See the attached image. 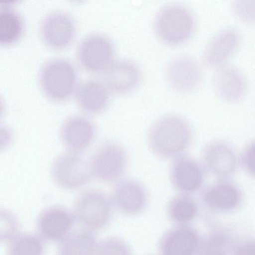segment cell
Returning a JSON list of instances; mask_svg holds the SVG:
<instances>
[{
  "label": "cell",
  "mask_w": 255,
  "mask_h": 255,
  "mask_svg": "<svg viewBox=\"0 0 255 255\" xmlns=\"http://www.w3.org/2000/svg\"><path fill=\"white\" fill-rule=\"evenodd\" d=\"M95 134L93 123L81 116H71L62 123L61 140L69 152L80 153L92 142Z\"/></svg>",
  "instance_id": "obj_13"
},
{
  "label": "cell",
  "mask_w": 255,
  "mask_h": 255,
  "mask_svg": "<svg viewBox=\"0 0 255 255\" xmlns=\"http://www.w3.org/2000/svg\"><path fill=\"white\" fill-rule=\"evenodd\" d=\"M114 48L105 35L94 33L84 38L79 43L77 57L81 66L90 72L105 70L112 62Z\"/></svg>",
  "instance_id": "obj_8"
},
{
  "label": "cell",
  "mask_w": 255,
  "mask_h": 255,
  "mask_svg": "<svg viewBox=\"0 0 255 255\" xmlns=\"http://www.w3.org/2000/svg\"><path fill=\"white\" fill-rule=\"evenodd\" d=\"M127 163L124 149L118 144L111 142L101 145L89 161L92 176L106 182L119 180L126 170Z\"/></svg>",
  "instance_id": "obj_6"
},
{
  "label": "cell",
  "mask_w": 255,
  "mask_h": 255,
  "mask_svg": "<svg viewBox=\"0 0 255 255\" xmlns=\"http://www.w3.org/2000/svg\"><path fill=\"white\" fill-rule=\"evenodd\" d=\"M23 22L15 12L8 9L0 10V44L14 43L21 36Z\"/></svg>",
  "instance_id": "obj_23"
},
{
  "label": "cell",
  "mask_w": 255,
  "mask_h": 255,
  "mask_svg": "<svg viewBox=\"0 0 255 255\" xmlns=\"http://www.w3.org/2000/svg\"><path fill=\"white\" fill-rule=\"evenodd\" d=\"M77 77L73 65L62 59L52 60L42 68L40 83L46 97L55 102L68 100L76 89Z\"/></svg>",
  "instance_id": "obj_3"
},
{
  "label": "cell",
  "mask_w": 255,
  "mask_h": 255,
  "mask_svg": "<svg viewBox=\"0 0 255 255\" xmlns=\"http://www.w3.org/2000/svg\"><path fill=\"white\" fill-rule=\"evenodd\" d=\"M255 142L248 143L242 150L238 158L239 164L250 176L255 175Z\"/></svg>",
  "instance_id": "obj_27"
},
{
  "label": "cell",
  "mask_w": 255,
  "mask_h": 255,
  "mask_svg": "<svg viewBox=\"0 0 255 255\" xmlns=\"http://www.w3.org/2000/svg\"><path fill=\"white\" fill-rule=\"evenodd\" d=\"M44 240L35 234L25 233L16 235L8 248V255H43Z\"/></svg>",
  "instance_id": "obj_22"
},
{
  "label": "cell",
  "mask_w": 255,
  "mask_h": 255,
  "mask_svg": "<svg viewBox=\"0 0 255 255\" xmlns=\"http://www.w3.org/2000/svg\"><path fill=\"white\" fill-rule=\"evenodd\" d=\"M201 162L205 171L218 179H229L239 165L234 148L222 139L212 140L205 146L201 153Z\"/></svg>",
  "instance_id": "obj_7"
},
{
  "label": "cell",
  "mask_w": 255,
  "mask_h": 255,
  "mask_svg": "<svg viewBox=\"0 0 255 255\" xmlns=\"http://www.w3.org/2000/svg\"><path fill=\"white\" fill-rule=\"evenodd\" d=\"M213 83L217 95L228 103L240 101L247 92L244 76L238 69L230 65L218 67L213 76Z\"/></svg>",
  "instance_id": "obj_15"
},
{
  "label": "cell",
  "mask_w": 255,
  "mask_h": 255,
  "mask_svg": "<svg viewBox=\"0 0 255 255\" xmlns=\"http://www.w3.org/2000/svg\"><path fill=\"white\" fill-rule=\"evenodd\" d=\"M197 243L198 239L193 231L188 229L178 230L165 242V255H192Z\"/></svg>",
  "instance_id": "obj_21"
},
{
  "label": "cell",
  "mask_w": 255,
  "mask_h": 255,
  "mask_svg": "<svg viewBox=\"0 0 255 255\" xmlns=\"http://www.w3.org/2000/svg\"><path fill=\"white\" fill-rule=\"evenodd\" d=\"M170 178L176 191L190 195L202 187L205 170L194 159L181 154L174 158L170 168Z\"/></svg>",
  "instance_id": "obj_9"
},
{
  "label": "cell",
  "mask_w": 255,
  "mask_h": 255,
  "mask_svg": "<svg viewBox=\"0 0 255 255\" xmlns=\"http://www.w3.org/2000/svg\"><path fill=\"white\" fill-rule=\"evenodd\" d=\"M192 138L189 123L182 117L174 114L157 120L150 127L147 136L152 152L163 159L182 154L190 145Z\"/></svg>",
  "instance_id": "obj_1"
},
{
  "label": "cell",
  "mask_w": 255,
  "mask_h": 255,
  "mask_svg": "<svg viewBox=\"0 0 255 255\" xmlns=\"http://www.w3.org/2000/svg\"><path fill=\"white\" fill-rule=\"evenodd\" d=\"M236 15L241 20L252 22L255 17V0H239L234 4Z\"/></svg>",
  "instance_id": "obj_28"
},
{
  "label": "cell",
  "mask_w": 255,
  "mask_h": 255,
  "mask_svg": "<svg viewBox=\"0 0 255 255\" xmlns=\"http://www.w3.org/2000/svg\"><path fill=\"white\" fill-rule=\"evenodd\" d=\"M76 98L78 106L83 111L90 114H97L107 108L109 94L104 84L96 80H89L79 85L76 91Z\"/></svg>",
  "instance_id": "obj_19"
},
{
  "label": "cell",
  "mask_w": 255,
  "mask_h": 255,
  "mask_svg": "<svg viewBox=\"0 0 255 255\" xmlns=\"http://www.w3.org/2000/svg\"><path fill=\"white\" fill-rule=\"evenodd\" d=\"M112 202L122 213L135 215L145 207L147 194L143 186L132 179H125L118 182L112 194Z\"/></svg>",
  "instance_id": "obj_17"
},
{
  "label": "cell",
  "mask_w": 255,
  "mask_h": 255,
  "mask_svg": "<svg viewBox=\"0 0 255 255\" xmlns=\"http://www.w3.org/2000/svg\"><path fill=\"white\" fill-rule=\"evenodd\" d=\"M166 78L175 91L185 93L191 92L199 85L202 73L198 63L188 56L175 58L166 69Z\"/></svg>",
  "instance_id": "obj_12"
},
{
  "label": "cell",
  "mask_w": 255,
  "mask_h": 255,
  "mask_svg": "<svg viewBox=\"0 0 255 255\" xmlns=\"http://www.w3.org/2000/svg\"><path fill=\"white\" fill-rule=\"evenodd\" d=\"M50 173L54 183L66 190L82 187L92 176L89 162L79 153L69 151L55 159Z\"/></svg>",
  "instance_id": "obj_5"
},
{
  "label": "cell",
  "mask_w": 255,
  "mask_h": 255,
  "mask_svg": "<svg viewBox=\"0 0 255 255\" xmlns=\"http://www.w3.org/2000/svg\"><path fill=\"white\" fill-rule=\"evenodd\" d=\"M75 221L74 214L66 208L59 206L49 207L38 218V232L43 240L60 242L71 231Z\"/></svg>",
  "instance_id": "obj_10"
},
{
  "label": "cell",
  "mask_w": 255,
  "mask_h": 255,
  "mask_svg": "<svg viewBox=\"0 0 255 255\" xmlns=\"http://www.w3.org/2000/svg\"><path fill=\"white\" fill-rule=\"evenodd\" d=\"M13 133L7 127L0 124V152L7 149L12 143Z\"/></svg>",
  "instance_id": "obj_29"
},
{
  "label": "cell",
  "mask_w": 255,
  "mask_h": 255,
  "mask_svg": "<svg viewBox=\"0 0 255 255\" xmlns=\"http://www.w3.org/2000/svg\"><path fill=\"white\" fill-rule=\"evenodd\" d=\"M201 196L209 207L220 211L235 209L241 204L242 191L229 179H219L202 189Z\"/></svg>",
  "instance_id": "obj_14"
},
{
  "label": "cell",
  "mask_w": 255,
  "mask_h": 255,
  "mask_svg": "<svg viewBox=\"0 0 255 255\" xmlns=\"http://www.w3.org/2000/svg\"><path fill=\"white\" fill-rule=\"evenodd\" d=\"M195 28L194 18L186 7L178 4L165 6L157 13L154 22L156 36L164 43L177 45L187 41Z\"/></svg>",
  "instance_id": "obj_2"
},
{
  "label": "cell",
  "mask_w": 255,
  "mask_h": 255,
  "mask_svg": "<svg viewBox=\"0 0 255 255\" xmlns=\"http://www.w3.org/2000/svg\"><path fill=\"white\" fill-rule=\"evenodd\" d=\"M141 73L138 66L128 60L112 62L104 70V84L108 90L123 94L135 89L139 84Z\"/></svg>",
  "instance_id": "obj_16"
},
{
  "label": "cell",
  "mask_w": 255,
  "mask_h": 255,
  "mask_svg": "<svg viewBox=\"0 0 255 255\" xmlns=\"http://www.w3.org/2000/svg\"><path fill=\"white\" fill-rule=\"evenodd\" d=\"M97 243L93 231L82 228L71 231L60 242L58 255H93Z\"/></svg>",
  "instance_id": "obj_20"
},
{
  "label": "cell",
  "mask_w": 255,
  "mask_h": 255,
  "mask_svg": "<svg viewBox=\"0 0 255 255\" xmlns=\"http://www.w3.org/2000/svg\"><path fill=\"white\" fill-rule=\"evenodd\" d=\"M20 228L17 217L11 211L0 208V243L11 241Z\"/></svg>",
  "instance_id": "obj_26"
},
{
  "label": "cell",
  "mask_w": 255,
  "mask_h": 255,
  "mask_svg": "<svg viewBox=\"0 0 255 255\" xmlns=\"http://www.w3.org/2000/svg\"><path fill=\"white\" fill-rule=\"evenodd\" d=\"M75 220L83 228L95 231L104 228L112 215V202L103 192L89 189L82 192L75 200Z\"/></svg>",
  "instance_id": "obj_4"
},
{
  "label": "cell",
  "mask_w": 255,
  "mask_h": 255,
  "mask_svg": "<svg viewBox=\"0 0 255 255\" xmlns=\"http://www.w3.org/2000/svg\"><path fill=\"white\" fill-rule=\"evenodd\" d=\"M240 42L238 31L225 28L218 32L208 44L204 53L205 63L211 67H219L232 56Z\"/></svg>",
  "instance_id": "obj_18"
},
{
  "label": "cell",
  "mask_w": 255,
  "mask_h": 255,
  "mask_svg": "<svg viewBox=\"0 0 255 255\" xmlns=\"http://www.w3.org/2000/svg\"><path fill=\"white\" fill-rule=\"evenodd\" d=\"M93 255H132V253L125 241L110 237L97 242Z\"/></svg>",
  "instance_id": "obj_25"
},
{
  "label": "cell",
  "mask_w": 255,
  "mask_h": 255,
  "mask_svg": "<svg viewBox=\"0 0 255 255\" xmlns=\"http://www.w3.org/2000/svg\"><path fill=\"white\" fill-rule=\"evenodd\" d=\"M76 33V26L73 19L64 12L50 14L44 19L41 26L44 41L54 49H63L69 46Z\"/></svg>",
  "instance_id": "obj_11"
},
{
  "label": "cell",
  "mask_w": 255,
  "mask_h": 255,
  "mask_svg": "<svg viewBox=\"0 0 255 255\" xmlns=\"http://www.w3.org/2000/svg\"><path fill=\"white\" fill-rule=\"evenodd\" d=\"M197 207L194 199L188 194H180L170 202L169 212L174 220L179 222L188 221L194 217Z\"/></svg>",
  "instance_id": "obj_24"
},
{
  "label": "cell",
  "mask_w": 255,
  "mask_h": 255,
  "mask_svg": "<svg viewBox=\"0 0 255 255\" xmlns=\"http://www.w3.org/2000/svg\"><path fill=\"white\" fill-rule=\"evenodd\" d=\"M237 255H255L254 244L249 243L240 247L237 250Z\"/></svg>",
  "instance_id": "obj_30"
},
{
  "label": "cell",
  "mask_w": 255,
  "mask_h": 255,
  "mask_svg": "<svg viewBox=\"0 0 255 255\" xmlns=\"http://www.w3.org/2000/svg\"><path fill=\"white\" fill-rule=\"evenodd\" d=\"M4 110V103L0 97V119L3 116Z\"/></svg>",
  "instance_id": "obj_31"
}]
</instances>
